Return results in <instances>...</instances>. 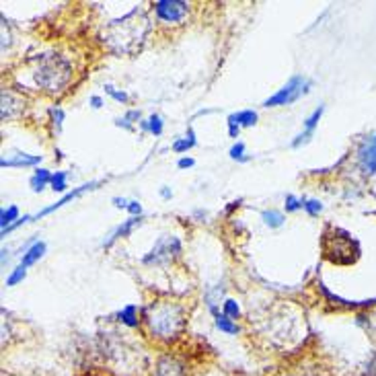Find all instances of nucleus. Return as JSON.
Segmentation results:
<instances>
[{
	"label": "nucleus",
	"instance_id": "nucleus-1",
	"mask_svg": "<svg viewBox=\"0 0 376 376\" xmlns=\"http://www.w3.org/2000/svg\"><path fill=\"white\" fill-rule=\"evenodd\" d=\"M148 32H151V23H148L144 11L136 6L122 19H116L107 25L105 41L118 54H132L144 43Z\"/></svg>",
	"mask_w": 376,
	"mask_h": 376
},
{
	"label": "nucleus",
	"instance_id": "nucleus-2",
	"mask_svg": "<svg viewBox=\"0 0 376 376\" xmlns=\"http://www.w3.org/2000/svg\"><path fill=\"white\" fill-rule=\"evenodd\" d=\"M144 321L153 337H157L160 342H173L186 331L188 314H186V309L177 302L157 300L144 309Z\"/></svg>",
	"mask_w": 376,
	"mask_h": 376
},
{
	"label": "nucleus",
	"instance_id": "nucleus-3",
	"mask_svg": "<svg viewBox=\"0 0 376 376\" xmlns=\"http://www.w3.org/2000/svg\"><path fill=\"white\" fill-rule=\"evenodd\" d=\"M33 81L43 93H62L72 81V64L56 52L37 54L33 58Z\"/></svg>",
	"mask_w": 376,
	"mask_h": 376
},
{
	"label": "nucleus",
	"instance_id": "nucleus-4",
	"mask_svg": "<svg viewBox=\"0 0 376 376\" xmlns=\"http://www.w3.org/2000/svg\"><path fill=\"white\" fill-rule=\"evenodd\" d=\"M321 251L323 257L333 265H351L360 259L358 241L344 228L327 226L321 239Z\"/></svg>",
	"mask_w": 376,
	"mask_h": 376
},
{
	"label": "nucleus",
	"instance_id": "nucleus-5",
	"mask_svg": "<svg viewBox=\"0 0 376 376\" xmlns=\"http://www.w3.org/2000/svg\"><path fill=\"white\" fill-rule=\"evenodd\" d=\"M179 255H181V241L177 237L165 235L155 243V247L142 257V263L144 265H167V263L175 261Z\"/></svg>",
	"mask_w": 376,
	"mask_h": 376
},
{
	"label": "nucleus",
	"instance_id": "nucleus-6",
	"mask_svg": "<svg viewBox=\"0 0 376 376\" xmlns=\"http://www.w3.org/2000/svg\"><path fill=\"white\" fill-rule=\"evenodd\" d=\"M311 91V81L305 76H292L282 89L276 95H272L270 99H265V107H284V105H292L296 103L302 95H307Z\"/></svg>",
	"mask_w": 376,
	"mask_h": 376
},
{
	"label": "nucleus",
	"instance_id": "nucleus-7",
	"mask_svg": "<svg viewBox=\"0 0 376 376\" xmlns=\"http://www.w3.org/2000/svg\"><path fill=\"white\" fill-rule=\"evenodd\" d=\"M155 13L165 23H181L189 13V4L183 0H157Z\"/></svg>",
	"mask_w": 376,
	"mask_h": 376
},
{
	"label": "nucleus",
	"instance_id": "nucleus-8",
	"mask_svg": "<svg viewBox=\"0 0 376 376\" xmlns=\"http://www.w3.org/2000/svg\"><path fill=\"white\" fill-rule=\"evenodd\" d=\"M358 167L366 177L376 175V134L366 136L358 146Z\"/></svg>",
	"mask_w": 376,
	"mask_h": 376
},
{
	"label": "nucleus",
	"instance_id": "nucleus-9",
	"mask_svg": "<svg viewBox=\"0 0 376 376\" xmlns=\"http://www.w3.org/2000/svg\"><path fill=\"white\" fill-rule=\"evenodd\" d=\"M155 376H191L188 364L175 356H160L155 366Z\"/></svg>",
	"mask_w": 376,
	"mask_h": 376
},
{
	"label": "nucleus",
	"instance_id": "nucleus-10",
	"mask_svg": "<svg viewBox=\"0 0 376 376\" xmlns=\"http://www.w3.org/2000/svg\"><path fill=\"white\" fill-rule=\"evenodd\" d=\"M23 111H25V101L13 91L4 89L2 91V122L17 120Z\"/></svg>",
	"mask_w": 376,
	"mask_h": 376
},
{
	"label": "nucleus",
	"instance_id": "nucleus-11",
	"mask_svg": "<svg viewBox=\"0 0 376 376\" xmlns=\"http://www.w3.org/2000/svg\"><path fill=\"white\" fill-rule=\"evenodd\" d=\"M323 111H325V107L321 105V107H316L313 113L305 120V132H300V134L292 140V148H300V146H305V144L311 142V138L314 136V127L319 125V120H321Z\"/></svg>",
	"mask_w": 376,
	"mask_h": 376
},
{
	"label": "nucleus",
	"instance_id": "nucleus-12",
	"mask_svg": "<svg viewBox=\"0 0 376 376\" xmlns=\"http://www.w3.org/2000/svg\"><path fill=\"white\" fill-rule=\"evenodd\" d=\"M140 224H142V218H140V216H132V218L124 220V222H122V224H120V226H118L111 235H109V239L103 243V249H109L116 241L125 239V237H127V235H130L136 226H140Z\"/></svg>",
	"mask_w": 376,
	"mask_h": 376
},
{
	"label": "nucleus",
	"instance_id": "nucleus-13",
	"mask_svg": "<svg viewBox=\"0 0 376 376\" xmlns=\"http://www.w3.org/2000/svg\"><path fill=\"white\" fill-rule=\"evenodd\" d=\"M95 186H97V181H93V183H87V186H81V188H76L74 191L66 193V195H64L60 202H56L54 206H48V208H43V210H41V212H39L37 216H32V218H41V216H48V214H52V212L60 210V208H62V206H66L68 202H72L74 197H78V195H81V193H85L87 189H93Z\"/></svg>",
	"mask_w": 376,
	"mask_h": 376
},
{
	"label": "nucleus",
	"instance_id": "nucleus-14",
	"mask_svg": "<svg viewBox=\"0 0 376 376\" xmlns=\"http://www.w3.org/2000/svg\"><path fill=\"white\" fill-rule=\"evenodd\" d=\"M43 253H46V243H43V241H35L32 247L23 253V257H21V263H19V265L29 267V265L37 263V261L43 257Z\"/></svg>",
	"mask_w": 376,
	"mask_h": 376
},
{
	"label": "nucleus",
	"instance_id": "nucleus-15",
	"mask_svg": "<svg viewBox=\"0 0 376 376\" xmlns=\"http://www.w3.org/2000/svg\"><path fill=\"white\" fill-rule=\"evenodd\" d=\"M41 162V155H17L13 158H2L0 167H33Z\"/></svg>",
	"mask_w": 376,
	"mask_h": 376
},
{
	"label": "nucleus",
	"instance_id": "nucleus-16",
	"mask_svg": "<svg viewBox=\"0 0 376 376\" xmlns=\"http://www.w3.org/2000/svg\"><path fill=\"white\" fill-rule=\"evenodd\" d=\"M118 321L124 323L125 327H138L140 325V319H138V307L136 305H125L124 309L118 313Z\"/></svg>",
	"mask_w": 376,
	"mask_h": 376
},
{
	"label": "nucleus",
	"instance_id": "nucleus-17",
	"mask_svg": "<svg viewBox=\"0 0 376 376\" xmlns=\"http://www.w3.org/2000/svg\"><path fill=\"white\" fill-rule=\"evenodd\" d=\"M228 122L237 124L239 127H251V125L257 124V113L253 109H245V111H239V113H230L228 116Z\"/></svg>",
	"mask_w": 376,
	"mask_h": 376
},
{
	"label": "nucleus",
	"instance_id": "nucleus-18",
	"mask_svg": "<svg viewBox=\"0 0 376 376\" xmlns=\"http://www.w3.org/2000/svg\"><path fill=\"white\" fill-rule=\"evenodd\" d=\"M29 183H32L33 191L39 193V191H43V188H46L48 183H52V173H50L48 169H37V171L33 173Z\"/></svg>",
	"mask_w": 376,
	"mask_h": 376
},
{
	"label": "nucleus",
	"instance_id": "nucleus-19",
	"mask_svg": "<svg viewBox=\"0 0 376 376\" xmlns=\"http://www.w3.org/2000/svg\"><path fill=\"white\" fill-rule=\"evenodd\" d=\"M214 325H216V329H220L222 333H226V335H237L241 329H239V325L232 321V319H228L226 314H218V316H214Z\"/></svg>",
	"mask_w": 376,
	"mask_h": 376
},
{
	"label": "nucleus",
	"instance_id": "nucleus-20",
	"mask_svg": "<svg viewBox=\"0 0 376 376\" xmlns=\"http://www.w3.org/2000/svg\"><path fill=\"white\" fill-rule=\"evenodd\" d=\"M195 144H197V140H195V132H193V127H189L188 136L181 138V140H177V142L173 144V151L181 155V153H188L189 148H193Z\"/></svg>",
	"mask_w": 376,
	"mask_h": 376
},
{
	"label": "nucleus",
	"instance_id": "nucleus-21",
	"mask_svg": "<svg viewBox=\"0 0 376 376\" xmlns=\"http://www.w3.org/2000/svg\"><path fill=\"white\" fill-rule=\"evenodd\" d=\"M15 220H19V208H17V206L2 208V212H0V224H2V230L11 228V226L15 224Z\"/></svg>",
	"mask_w": 376,
	"mask_h": 376
},
{
	"label": "nucleus",
	"instance_id": "nucleus-22",
	"mask_svg": "<svg viewBox=\"0 0 376 376\" xmlns=\"http://www.w3.org/2000/svg\"><path fill=\"white\" fill-rule=\"evenodd\" d=\"M261 218H263V222L270 226V228H280L284 224V214L282 212H278V210H263L261 212Z\"/></svg>",
	"mask_w": 376,
	"mask_h": 376
},
{
	"label": "nucleus",
	"instance_id": "nucleus-23",
	"mask_svg": "<svg viewBox=\"0 0 376 376\" xmlns=\"http://www.w3.org/2000/svg\"><path fill=\"white\" fill-rule=\"evenodd\" d=\"M68 173L66 171H56V173H52V189L54 191H66L68 189Z\"/></svg>",
	"mask_w": 376,
	"mask_h": 376
},
{
	"label": "nucleus",
	"instance_id": "nucleus-24",
	"mask_svg": "<svg viewBox=\"0 0 376 376\" xmlns=\"http://www.w3.org/2000/svg\"><path fill=\"white\" fill-rule=\"evenodd\" d=\"M222 311H224L222 314H226V316H228V319H232V321L241 316V307H239V302H237V300H232V298H226V300H224Z\"/></svg>",
	"mask_w": 376,
	"mask_h": 376
},
{
	"label": "nucleus",
	"instance_id": "nucleus-25",
	"mask_svg": "<svg viewBox=\"0 0 376 376\" xmlns=\"http://www.w3.org/2000/svg\"><path fill=\"white\" fill-rule=\"evenodd\" d=\"M25 276H27V267H23V265L15 267V270L11 272V276L6 278V286H17V284L25 280Z\"/></svg>",
	"mask_w": 376,
	"mask_h": 376
},
{
	"label": "nucleus",
	"instance_id": "nucleus-26",
	"mask_svg": "<svg viewBox=\"0 0 376 376\" xmlns=\"http://www.w3.org/2000/svg\"><path fill=\"white\" fill-rule=\"evenodd\" d=\"M146 124H148V132L151 134H155V136H160L162 134V118L160 116H151L148 120H146Z\"/></svg>",
	"mask_w": 376,
	"mask_h": 376
},
{
	"label": "nucleus",
	"instance_id": "nucleus-27",
	"mask_svg": "<svg viewBox=\"0 0 376 376\" xmlns=\"http://www.w3.org/2000/svg\"><path fill=\"white\" fill-rule=\"evenodd\" d=\"M302 208L311 214V216H319L323 210V204L319 200H302Z\"/></svg>",
	"mask_w": 376,
	"mask_h": 376
},
{
	"label": "nucleus",
	"instance_id": "nucleus-28",
	"mask_svg": "<svg viewBox=\"0 0 376 376\" xmlns=\"http://www.w3.org/2000/svg\"><path fill=\"white\" fill-rule=\"evenodd\" d=\"M230 158L232 160H239V162H247L249 157H245V144L243 142H237L232 148H230Z\"/></svg>",
	"mask_w": 376,
	"mask_h": 376
},
{
	"label": "nucleus",
	"instance_id": "nucleus-29",
	"mask_svg": "<svg viewBox=\"0 0 376 376\" xmlns=\"http://www.w3.org/2000/svg\"><path fill=\"white\" fill-rule=\"evenodd\" d=\"M105 93L109 95L113 101H118V103H127V101H130V95L125 93V91H118V89H113L111 85H105Z\"/></svg>",
	"mask_w": 376,
	"mask_h": 376
},
{
	"label": "nucleus",
	"instance_id": "nucleus-30",
	"mask_svg": "<svg viewBox=\"0 0 376 376\" xmlns=\"http://www.w3.org/2000/svg\"><path fill=\"white\" fill-rule=\"evenodd\" d=\"M302 210V200H298L296 195L288 193L286 195V212H298Z\"/></svg>",
	"mask_w": 376,
	"mask_h": 376
},
{
	"label": "nucleus",
	"instance_id": "nucleus-31",
	"mask_svg": "<svg viewBox=\"0 0 376 376\" xmlns=\"http://www.w3.org/2000/svg\"><path fill=\"white\" fill-rule=\"evenodd\" d=\"M50 116H52V124L56 125V132H60L64 122V109H60V107H52V109H50Z\"/></svg>",
	"mask_w": 376,
	"mask_h": 376
},
{
	"label": "nucleus",
	"instance_id": "nucleus-32",
	"mask_svg": "<svg viewBox=\"0 0 376 376\" xmlns=\"http://www.w3.org/2000/svg\"><path fill=\"white\" fill-rule=\"evenodd\" d=\"M362 376H376V349L368 356V362L364 364Z\"/></svg>",
	"mask_w": 376,
	"mask_h": 376
},
{
	"label": "nucleus",
	"instance_id": "nucleus-33",
	"mask_svg": "<svg viewBox=\"0 0 376 376\" xmlns=\"http://www.w3.org/2000/svg\"><path fill=\"white\" fill-rule=\"evenodd\" d=\"M358 323L376 333V314H372V316H358Z\"/></svg>",
	"mask_w": 376,
	"mask_h": 376
},
{
	"label": "nucleus",
	"instance_id": "nucleus-34",
	"mask_svg": "<svg viewBox=\"0 0 376 376\" xmlns=\"http://www.w3.org/2000/svg\"><path fill=\"white\" fill-rule=\"evenodd\" d=\"M127 212H130L132 216H140V214H142V206H140V202H136V200L130 202V204H127Z\"/></svg>",
	"mask_w": 376,
	"mask_h": 376
},
{
	"label": "nucleus",
	"instance_id": "nucleus-35",
	"mask_svg": "<svg viewBox=\"0 0 376 376\" xmlns=\"http://www.w3.org/2000/svg\"><path fill=\"white\" fill-rule=\"evenodd\" d=\"M124 118L127 120V124L138 122V120H140V111H138V109H132V111H127V113H125Z\"/></svg>",
	"mask_w": 376,
	"mask_h": 376
},
{
	"label": "nucleus",
	"instance_id": "nucleus-36",
	"mask_svg": "<svg viewBox=\"0 0 376 376\" xmlns=\"http://www.w3.org/2000/svg\"><path fill=\"white\" fill-rule=\"evenodd\" d=\"M193 165H195V160L189 157L179 158V162H177V167H179V169H189V167H193Z\"/></svg>",
	"mask_w": 376,
	"mask_h": 376
},
{
	"label": "nucleus",
	"instance_id": "nucleus-37",
	"mask_svg": "<svg viewBox=\"0 0 376 376\" xmlns=\"http://www.w3.org/2000/svg\"><path fill=\"white\" fill-rule=\"evenodd\" d=\"M239 130H241L239 125L228 122V136H230V138H239Z\"/></svg>",
	"mask_w": 376,
	"mask_h": 376
},
{
	"label": "nucleus",
	"instance_id": "nucleus-38",
	"mask_svg": "<svg viewBox=\"0 0 376 376\" xmlns=\"http://www.w3.org/2000/svg\"><path fill=\"white\" fill-rule=\"evenodd\" d=\"M111 202H113V206H116V208H124V210H127V204H130V202L124 200V197H113Z\"/></svg>",
	"mask_w": 376,
	"mask_h": 376
},
{
	"label": "nucleus",
	"instance_id": "nucleus-39",
	"mask_svg": "<svg viewBox=\"0 0 376 376\" xmlns=\"http://www.w3.org/2000/svg\"><path fill=\"white\" fill-rule=\"evenodd\" d=\"M91 105H93L95 109L103 107V101H101V97H91Z\"/></svg>",
	"mask_w": 376,
	"mask_h": 376
},
{
	"label": "nucleus",
	"instance_id": "nucleus-40",
	"mask_svg": "<svg viewBox=\"0 0 376 376\" xmlns=\"http://www.w3.org/2000/svg\"><path fill=\"white\" fill-rule=\"evenodd\" d=\"M160 195H162L165 200H169V197H171V189L162 188V189H160Z\"/></svg>",
	"mask_w": 376,
	"mask_h": 376
}]
</instances>
